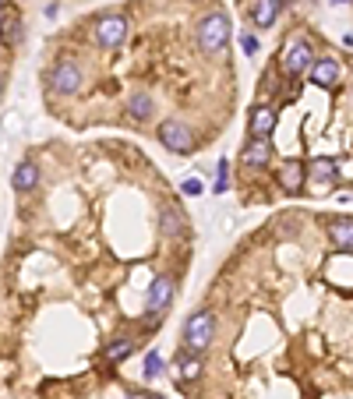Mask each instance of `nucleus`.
Returning <instances> with one entry per match:
<instances>
[{
	"label": "nucleus",
	"mask_w": 353,
	"mask_h": 399,
	"mask_svg": "<svg viewBox=\"0 0 353 399\" xmlns=\"http://www.w3.org/2000/svg\"><path fill=\"white\" fill-rule=\"evenodd\" d=\"M230 39V18L226 11H209L201 21H198V46L205 53H219Z\"/></svg>",
	"instance_id": "1"
},
{
	"label": "nucleus",
	"mask_w": 353,
	"mask_h": 399,
	"mask_svg": "<svg viewBox=\"0 0 353 399\" xmlns=\"http://www.w3.org/2000/svg\"><path fill=\"white\" fill-rule=\"evenodd\" d=\"M230 188V163L226 159H219V166H216V184H212V191L216 195H223Z\"/></svg>",
	"instance_id": "20"
},
{
	"label": "nucleus",
	"mask_w": 353,
	"mask_h": 399,
	"mask_svg": "<svg viewBox=\"0 0 353 399\" xmlns=\"http://www.w3.org/2000/svg\"><path fill=\"white\" fill-rule=\"evenodd\" d=\"M11 184H14V191H32L36 184H39V166L32 163V159H21L18 166H14V173H11Z\"/></svg>",
	"instance_id": "14"
},
{
	"label": "nucleus",
	"mask_w": 353,
	"mask_h": 399,
	"mask_svg": "<svg viewBox=\"0 0 353 399\" xmlns=\"http://www.w3.org/2000/svg\"><path fill=\"white\" fill-rule=\"evenodd\" d=\"M159 226H163V233H170V237H184L188 230H184V216L176 208H163L159 212Z\"/></svg>",
	"instance_id": "18"
},
{
	"label": "nucleus",
	"mask_w": 353,
	"mask_h": 399,
	"mask_svg": "<svg viewBox=\"0 0 353 399\" xmlns=\"http://www.w3.org/2000/svg\"><path fill=\"white\" fill-rule=\"evenodd\" d=\"M248 18L254 21V28H269L279 18V0H251V4H248Z\"/></svg>",
	"instance_id": "13"
},
{
	"label": "nucleus",
	"mask_w": 353,
	"mask_h": 399,
	"mask_svg": "<svg viewBox=\"0 0 353 399\" xmlns=\"http://www.w3.org/2000/svg\"><path fill=\"white\" fill-rule=\"evenodd\" d=\"M332 4H350V0H332Z\"/></svg>",
	"instance_id": "28"
},
{
	"label": "nucleus",
	"mask_w": 353,
	"mask_h": 399,
	"mask_svg": "<svg viewBox=\"0 0 353 399\" xmlns=\"http://www.w3.org/2000/svg\"><path fill=\"white\" fill-rule=\"evenodd\" d=\"M181 191H184V195H201L205 188H201V180H194V177H188V180L181 184Z\"/></svg>",
	"instance_id": "24"
},
{
	"label": "nucleus",
	"mask_w": 353,
	"mask_h": 399,
	"mask_svg": "<svg viewBox=\"0 0 353 399\" xmlns=\"http://www.w3.org/2000/svg\"><path fill=\"white\" fill-rule=\"evenodd\" d=\"M0 11H4V0H0Z\"/></svg>",
	"instance_id": "30"
},
{
	"label": "nucleus",
	"mask_w": 353,
	"mask_h": 399,
	"mask_svg": "<svg viewBox=\"0 0 353 399\" xmlns=\"http://www.w3.org/2000/svg\"><path fill=\"white\" fill-rule=\"evenodd\" d=\"M201 367H205V360H201L198 350H184L181 357H176V375H181V382H198Z\"/></svg>",
	"instance_id": "15"
},
{
	"label": "nucleus",
	"mask_w": 353,
	"mask_h": 399,
	"mask_svg": "<svg viewBox=\"0 0 353 399\" xmlns=\"http://www.w3.org/2000/svg\"><path fill=\"white\" fill-rule=\"evenodd\" d=\"M248 131L258 135V138H269L276 131V110L272 106H254L251 117H248Z\"/></svg>",
	"instance_id": "12"
},
{
	"label": "nucleus",
	"mask_w": 353,
	"mask_h": 399,
	"mask_svg": "<svg viewBox=\"0 0 353 399\" xmlns=\"http://www.w3.org/2000/svg\"><path fill=\"white\" fill-rule=\"evenodd\" d=\"M11 18H14V11H0V46H4V39H8V25H11Z\"/></svg>",
	"instance_id": "23"
},
{
	"label": "nucleus",
	"mask_w": 353,
	"mask_h": 399,
	"mask_svg": "<svg viewBox=\"0 0 353 399\" xmlns=\"http://www.w3.org/2000/svg\"><path fill=\"white\" fill-rule=\"evenodd\" d=\"M149 399H163V396H149Z\"/></svg>",
	"instance_id": "29"
},
{
	"label": "nucleus",
	"mask_w": 353,
	"mask_h": 399,
	"mask_svg": "<svg viewBox=\"0 0 353 399\" xmlns=\"http://www.w3.org/2000/svg\"><path fill=\"white\" fill-rule=\"evenodd\" d=\"M241 163H244V166H251V170L269 166V163H272V145H269V138L251 135V142L241 148Z\"/></svg>",
	"instance_id": "8"
},
{
	"label": "nucleus",
	"mask_w": 353,
	"mask_h": 399,
	"mask_svg": "<svg viewBox=\"0 0 353 399\" xmlns=\"http://www.w3.org/2000/svg\"><path fill=\"white\" fill-rule=\"evenodd\" d=\"M307 177H311V184H318V188H332L339 180V163L329 159V156H318V159H311Z\"/></svg>",
	"instance_id": "10"
},
{
	"label": "nucleus",
	"mask_w": 353,
	"mask_h": 399,
	"mask_svg": "<svg viewBox=\"0 0 353 399\" xmlns=\"http://www.w3.org/2000/svg\"><path fill=\"white\" fill-rule=\"evenodd\" d=\"M50 81H53V88L61 92V96H74V92L81 88V71L71 64V60H64V64H57V68H53Z\"/></svg>",
	"instance_id": "9"
},
{
	"label": "nucleus",
	"mask_w": 353,
	"mask_h": 399,
	"mask_svg": "<svg viewBox=\"0 0 353 399\" xmlns=\"http://www.w3.org/2000/svg\"><path fill=\"white\" fill-rule=\"evenodd\" d=\"M173 304V280L170 275H156L149 286V325H156L163 318V311Z\"/></svg>",
	"instance_id": "6"
},
{
	"label": "nucleus",
	"mask_w": 353,
	"mask_h": 399,
	"mask_svg": "<svg viewBox=\"0 0 353 399\" xmlns=\"http://www.w3.org/2000/svg\"><path fill=\"white\" fill-rule=\"evenodd\" d=\"M314 53H311V43L307 39H293L290 46H286V53L279 57V68H283V75L286 78H301L304 71H311V60Z\"/></svg>",
	"instance_id": "4"
},
{
	"label": "nucleus",
	"mask_w": 353,
	"mask_h": 399,
	"mask_svg": "<svg viewBox=\"0 0 353 399\" xmlns=\"http://www.w3.org/2000/svg\"><path fill=\"white\" fill-rule=\"evenodd\" d=\"M159 371H163V357L152 350L149 357H145V378H159Z\"/></svg>",
	"instance_id": "21"
},
{
	"label": "nucleus",
	"mask_w": 353,
	"mask_h": 399,
	"mask_svg": "<svg viewBox=\"0 0 353 399\" xmlns=\"http://www.w3.org/2000/svg\"><path fill=\"white\" fill-rule=\"evenodd\" d=\"M131 353H134V340H117V343H110V347H106V360H113V364L128 360Z\"/></svg>",
	"instance_id": "19"
},
{
	"label": "nucleus",
	"mask_w": 353,
	"mask_h": 399,
	"mask_svg": "<svg viewBox=\"0 0 353 399\" xmlns=\"http://www.w3.org/2000/svg\"><path fill=\"white\" fill-rule=\"evenodd\" d=\"M276 180H279V188L286 195H301L304 191V184H307V166L301 159H286L279 170H276Z\"/></svg>",
	"instance_id": "7"
},
{
	"label": "nucleus",
	"mask_w": 353,
	"mask_h": 399,
	"mask_svg": "<svg viewBox=\"0 0 353 399\" xmlns=\"http://www.w3.org/2000/svg\"><path fill=\"white\" fill-rule=\"evenodd\" d=\"M152 110H156V106H152V96H149V92H134L131 103H128V113H131L134 120H141V124L152 117Z\"/></svg>",
	"instance_id": "17"
},
{
	"label": "nucleus",
	"mask_w": 353,
	"mask_h": 399,
	"mask_svg": "<svg viewBox=\"0 0 353 399\" xmlns=\"http://www.w3.org/2000/svg\"><path fill=\"white\" fill-rule=\"evenodd\" d=\"M339 75H343V68H339V60H332V57H318L311 64V81L321 85V88H332L339 81Z\"/></svg>",
	"instance_id": "11"
},
{
	"label": "nucleus",
	"mask_w": 353,
	"mask_h": 399,
	"mask_svg": "<svg viewBox=\"0 0 353 399\" xmlns=\"http://www.w3.org/2000/svg\"><path fill=\"white\" fill-rule=\"evenodd\" d=\"M0 96H4V78H0Z\"/></svg>",
	"instance_id": "27"
},
{
	"label": "nucleus",
	"mask_w": 353,
	"mask_h": 399,
	"mask_svg": "<svg viewBox=\"0 0 353 399\" xmlns=\"http://www.w3.org/2000/svg\"><path fill=\"white\" fill-rule=\"evenodd\" d=\"M18 43H21V18L14 14L11 25H8V39H4V46H18Z\"/></svg>",
	"instance_id": "22"
},
{
	"label": "nucleus",
	"mask_w": 353,
	"mask_h": 399,
	"mask_svg": "<svg viewBox=\"0 0 353 399\" xmlns=\"http://www.w3.org/2000/svg\"><path fill=\"white\" fill-rule=\"evenodd\" d=\"M212 340H216V318H212V311H191L184 318V347L205 353Z\"/></svg>",
	"instance_id": "2"
},
{
	"label": "nucleus",
	"mask_w": 353,
	"mask_h": 399,
	"mask_svg": "<svg viewBox=\"0 0 353 399\" xmlns=\"http://www.w3.org/2000/svg\"><path fill=\"white\" fill-rule=\"evenodd\" d=\"M159 142H163V148L173 152V156H191L194 145H198L194 131L184 124V120H163L159 124Z\"/></svg>",
	"instance_id": "3"
},
{
	"label": "nucleus",
	"mask_w": 353,
	"mask_h": 399,
	"mask_svg": "<svg viewBox=\"0 0 353 399\" xmlns=\"http://www.w3.org/2000/svg\"><path fill=\"white\" fill-rule=\"evenodd\" d=\"M128 399H149V396H141V392H134V396H128Z\"/></svg>",
	"instance_id": "26"
},
{
	"label": "nucleus",
	"mask_w": 353,
	"mask_h": 399,
	"mask_svg": "<svg viewBox=\"0 0 353 399\" xmlns=\"http://www.w3.org/2000/svg\"><path fill=\"white\" fill-rule=\"evenodd\" d=\"M258 46H261V43H258V36H244V39H241V50H244L248 57H254V53H258Z\"/></svg>",
	"instance_id": "25"
},
{
	"label": "nucleus",
	"mask_w": 353,
	"mask_h": 399,
	"mask_svg": "<svg viewBox=\"0 0 353 399\" xmlns=\"http://www.w3.org/2000/svg\"><path fill=\"white\" fill-rule=\"evenodd\" d=\"M128 39V18L124 14H103L96 21V43L103 50H117V46H124Z\"/></svg>",
	"instance_id": "5"
},
{
	"label": "nucleus",
	"mask_w": 353,
	"mask_h": 399,
	"mask_svg": "<svg viewBox=\"0 0 353 399\" xmlns=\"http://www.w3.org/2000/svg\"><path fill=\"white\" fill-rule=\"evenodd\" d=\"M329 237H332L336 248L353 251V216H339V220H332V223H329Z\"/></svg>",
	"instance_id": "16"
}]
</instances>
